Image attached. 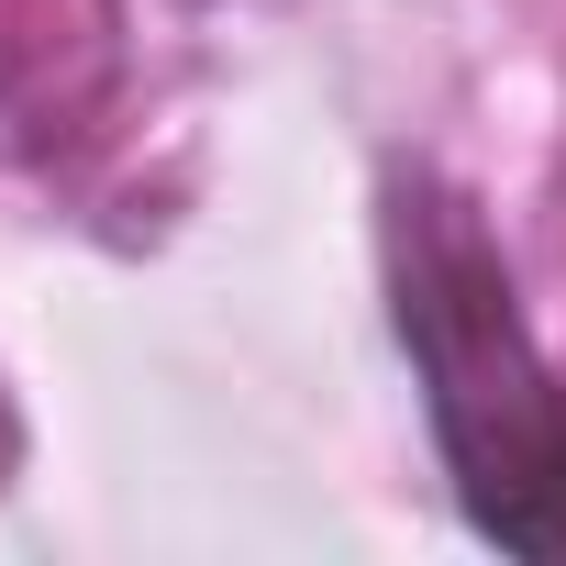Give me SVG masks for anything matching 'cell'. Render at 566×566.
<instances>
[{
  "label": "cell",
  "instance_id": "6da1fadb",
  "mask_svg": "<svg viewBox=\"0 0 566 566\" xmlns=\"http://www.w3.org/2000/svg\"><path fill=\"white\" fill-rule=\"evenodd\" d=\"M389 266H400V345L422 367L467 522L511 555H566V389L544 378V356L511 312L489 233L467 222V200L400 189Z\"/></svg>",
  "mask_w": 566,
  "mask_h": 566
}]
</instances>
